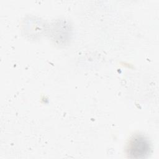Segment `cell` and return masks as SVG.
Masks as SVG:
<instances>
[{
    "label": "cell",
    "mask_w": 159,
    "mask_h": 159,
    "mask_svg": "<svg viewBox=\"0 0 159 159\" xmlns=\"http://www.w3.org/2000/svg\"><path fill=\"white\" fill-rule=\"evenodd\" d=\"M151 143L143 135L136 134L131 137L127 146V154L130 158H144L151 152Z\"/></svg>",
    "instance_id": "cell-1"
}]
</instances>
